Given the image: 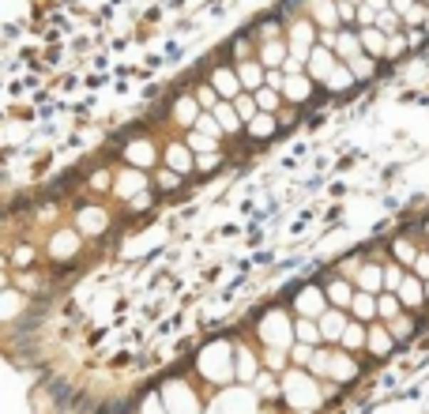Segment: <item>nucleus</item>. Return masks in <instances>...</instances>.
Wrapping results in <instances>:
<instances>
[{
    "label": "nucleus",
    "instance_id": "1",
    "mask_svg": "<svg viewBox=\"0 0 429 414\" xmlns=\"http://www.w3.org/2000/svg\"><path fill=\"white\" fill-rule=\"evenodd\" d=\"M320 46V31L313 19H301V23H290V57H298L309 64L313 49Z\"/></svg>",
    "mask_w": 429,
    "mask_h": 414
},
{
    "label": "nucleus",
    "instance_id": "2",
    "mask_svg": "<svg viewBox=\"0 0 429 414\" xmlns=\"http://www.w3.org/2000/svg\"><path fill=\"white\" fill-rule=\"evenodd\" d=\"M230 346L226 343H214V346H207L204 354H200V373L204 377H211V381H230Z\"/></svg>",
    "mask_w": 429,
    "mask_h": 414
},
{
    "label": "nucleus",
    "instance_id": "3",
    "mask_svg": "<svg viewBox=\"0 0 429 414\" xmlns=\"http://www.w3.org/2000/svg\"><path fill=\"white\" fill-rule=\"evenodd\" d=\"M339 68V57H335V49H328V46H316L313 49V57H309V79H316V83H328V76Z\"/></svg>",
    "mask_w": 429,
    "mask_h": 414
},
{
    "label": "nucleus",
    "instance_id": "4",
    "mask_svg": "<svg viewBox=\"0 0 429 414\" xmlns=\"http://www.w3.org/2000/svg\"><path fill=\"white\" fill-rule=\"evenodd\" d=\"M286 395H290L294 407H313L316 403V388H313V381L305 377V373H290L286 377Z\"/></svg>",
    "mask_w": 429,
    "mask_h": 414
},
{
    "label": "nucleus",
    "instance_id": "5",
    "mask_svg": "<svg viewBox=\"0 0 429 414\" xmlns=\"http://www.w3.org/2000/svg\"><path fill=\"white\" fill-rule=\"evenodd\" d=\"M260 336H264L267 346H286V339H290L286 316H283V313H267V316L260 320Z\"/></svg>",
    "mask_w": 429,
    "mask_h": 414
},
{
    "label": "nucleus",
    "instance_id": "6",
    "mask_svg": "<svg viewBox=\"0 0 429 414\" xmlns=\"http://www.w3.org/2000/svg\"><path fill=\"white\" fill-rule=\"evenodd\" d=\"M237 79H241V87H245L249 95H257V90H264V83H267V68L260 61H237Z\"/></svg>",
    "mask_w": 429,
    "mask_h": 414
},
{
    "label": "nucleus",
    "instance_id": "7",
    "mask_svg": "<svg viewBox=\"0 0 429 414\" xmlns=\"http://www.w3.org/2000/svg\"><path fill=\"white\" fill-rule=\"evenodd\" d=\"M309 16L320 31H335L339 26V0H309Z\"/></svg>",
    "mask_w": 429,
    "mask_h": 414
},
{
    "label": "nucleus",
    "instance_id": "8",
    "mask_svg": "<svg viewBox=\"0 0 429 414\" xmlns=\"http://www.w3.org/2000/svg\"><path fill=\"white\" fill-rule=\"evenodd\" d=\"M211 87L219 90L222 102H234L241 95V79H237V68H214L211 76Z\"/></svg>",
    "mask_w": 429,
    "mask_h": 414
},
{
    "label": "nucleus",
    "instance_id": "9",
    "mask_svg": "<svg viewBox=\"0 0 429 414\" xmlns=\"http://www.w3.org/2000/svg\"><path fill=\"white\" fill-rule=\"evenodd\" d=\"M166 166L177 170V173H192V170H196L192 147H189V143H170V147H166Z\"/></svg>",
    "mask_w": 429,
    "mask_h": 414
},
{
    "label": "nucleus",
    "instance_id": "10",
    "mask_svg": "<svg viewBox=\"0 0 429 414\" xmlns=\"http://www.w3.org/2000/svg\"><path fill=\"white\" fill-rule=\"evenodd\" d=\"M286 61H290V42H279V38H275V42H264L260 46V64H264L267 72L283 68Z\"/></svg>",
    "mask_w": 429,
    "mask_h": 414
},
{
    "label": "nucleus",
    "instance_id": "11",
    "mask_svg": "<svg viewBox=\"0 0 429 414\" xmlns=\"http://www.w3.org/2000/svg\"><path fill=\"white\" fill-rule=\"evenodd\" d=\"M200 117H204V110H200L196 98H185V95H181L177 102H173V121H177L181 128H196Z\"/></svg>",
    "mask_w": 429,
    "mask_h": 414
},
{
    "label": "nucleus",
    "instance_id": "12",
    "mask_svg": "<svg viewBox=\"0 0 429 414\" xmlns=\"http://www.w3.org/2000/svg\"><path fill=\"white\" fill-rule=\"evenodd\" d=\"M125 155H128V162L136 166V170L155 166V158H158V151H155V143H151V140H132V143L125 147Z\"/></svg>",
    "mask_w": 429,
    "mask_h": 414
},
{
    "label": "nucleus",
    "instance_id": "13",
    "mask_svg": "<svg viewBox=\"0 0 429 414\" xmlns=\"http://www.w3.org/2000/svg\"><path fill=\"white\" fill-rule=\"evenodd\" d=\"M392 8L399 11V19H403V26H422L429 19V11L422 0H392Z\"/></svg>",
    "mask_w": 429,
    "mask_h": 414
},
{
    "label": "nucleus",
    "instance_id": "14",
    "mask_svg": "<svg viewBox=\"0 0 429 414\" xmlns=\"http://www.w3.org/2000/svg\"><path fill=\"white\" fill-rule=\"evenodd\" d=\"M309 95H313V79H309V72L305 76H286V87H283V98L286 102H309Z\"/></svg>",
    "mask_w": 429,
    "mask_h": 414
},
{
    "label": "nucleus",
    "instance_id": "15",
    "mask_svg": "<svg viewBox=\"0 0 429 414\" xmlns=\"http://www.w3.org/2000/svg\"><path fill=\"white\" fill-rule=\"evenodd\" d=\"M361 34H354V31H339V42H335V57H339L343 64H351L354 57H361Z\"/></svg>",
    "mask_w": 429,
    "mask_h": 414
},
{
    "label": "nucleus",
    "instance_id": "16",
    "mask_svg": "<svg viewBox=\"0 0 429 414\" xmlns=\"http://www.w3.org/2000/svg\"><path fill=\"white\" fill-rule=\"evenodd\" d=\"M294 305H298L301 316H324V294L313 290V286H305L298 298H294Z\"/></svg>",
    "mask_w": 429,
    "mask_h": 414
},
{
    "label": "nucleus",
    "instance_id": "17",
    "mask_svg": "<svg viewBox=\"0 0 429 414\" xmlns=\"http://www.w3.org/2000/svg\"><path fill=\"white\" fill-rule=\"evenodd\" d=\"M361 34V49L369 53V57H388V34L377 31V26H366V31H358Z\"/></svg>",
    "mask_w": 429,
    "mask_h": 414
},
{
    "label": "nucleus",
    "instance_id": "18",
    "mask_svg": "<svg viewBox=\"0 0 429 414\" xmlns=\"http://www.w3.org/2000/svg\"><path fill=\"white\" fill-rule=\"evenodd\" d=\"M346 328H351V324H346V316H343L339 309H331V313L320 316V331H324V339H328V343L343 339V336H346Z\"/></svg>",
    "mask_w": 429,
    "mask_h": 414
},
{
    "label": "nucleus",
    "instance_id": "19",
    "mask_svg": "<svg viewBox=\"0 0 429 414\" xmlns=\"http://www.w3.org/2000/svg\"><path fill=\"white\" fill-rule=\"evenodd\" d=\"M113 189H117L120 196H140V192L147 189V177H143L140 170H125V173L113 181Z\"/></svg>",
    "mask_w": 429,
    "mask_h": 414
},
{
    "label": "nucleus",
    "instance_id": "20",
    "mask_svg": "<svg viewBox=\"0 0 429 414\" xmlns=\"http://www.w3.org/2000/svg\"><path fill=\"white\" fill-rule=\"evenodd\" d=\"M105 230V211L102 207H83L79 211V234H102Z\"/></svg>",
    "mask_w": 429,
    "mask_h": 414
},
{
    "label": "nucleus",
    "instance_id": "21",
    "mask_svg": "<svg viewBox=\"0 0 429 414\" xmlns=\"http://www.w3.org/2000/svg\"><path fill=\"white\" fill-rule=\"evenodd\" d=\"M354 83H358V79H354V72H351V64H343V61H339V68L328 76V83H324V87L335 90V95H343V90H351Z\"/></svg>",
    "mask_w": 429,
    "mask_h": 414
},
{
    "label": "nucleus",
    "instance_id": "22",
    "mask_svg": "<svg viewBox=\"0 0 429 414\" xmlns=\"http://www.w3.org/2000/svg\"><path fill=\"white\" fill-rule=\"evenodd\" d=\"M328 298H331L335 309H343V305H354V290H351L346 279H335V283H328Z\"/></svg>",
    "mask_w": 429,
    "mask_h": 414
},
{
    "label": "nucleus",
    "instance_id": "23",
    "mask_svg": "<svg viewBox=\"0 0 429 414\" xmlns=\"http://www.w3.org/2000/svg\"><path fill=\"white\" fill-rule=\"evenodd\" d=\"M275 128H279V121L272 113H260V117H252L249 121V136L252 140H267V136H275Z\"/></svg>",
    "mask_w": 429,
    "mask_h": 414
},
{
    "label": "nucleus",
    "instance_id": "24",
    "mask_svg": "<svg viewBox=\"0 0 429 414\" xmlns=\"http://www.w3.org/2000/svg\"><path fill=\"white\" fill-rule=\"evenodd\" d=\"M214 117H219V125H222V132H237L241 125V117H237V110H234V102H219L214 105Z\"/></svg>",
    "mask_w": 429,
    "mask_h": 414
},
{
    "label": "nucleus",
    "instance_id": "25",
    "mask_svg": "<svg viewBox=\"0 0 429 414\" xmlns=\"http://www.w3.org/2000/svg\"><path fill=\"white\" fill-rule=\"evenodd\" d=\"M294 336H298L305 346H313V343H320V339H324V331H320V324H313V320H298V324H294Z\"/></svg>",
    "mask_w": 429,
    "mask_h": 414
},
{
    "label": "nucleus",
    "instance_id": "26",
    "mask_svg": "<svg viewBox=\"0 0 429 414\" xmlns=\"http://www.w3.org/2000/svg\"><path fill=\"white\" fill-rule=\"evenodd\" d=\"M377 31H384L388 38H392V34H403V19H399L396 8H388V11H381V16H377Z\"/></svg>",
    "mask_w": 429,
    "mask_h": 414
},
{
    "label": "nucleus",
    "instance_id": "27",
    "mask_svg": "<svg viewBox=\"0 0 429 414\" xmlns=\"http://www.w3.org/2000/svg\"><path fill=\"white\" fill-rule=\"evenodd\" d=\"M234 110H237V117L241 121H252V117H260V105H257V95H237L234 98Z\"/></svg>",
    "mask_w": 429,
    "mask_h": 414
},
{
    "label": "nucleus",
    "instance_id": "28",
    "mask_svg": "<svg viewBox=\"0 0 429 414\" xmlns=\"http://www.w3.org/2000/svg\"><path fill=\"white\" fill-rule=\"evenodd\" d=\"M422 279H403V286H399V301L403 305H422Z\"/></svg>",
    "mask_w": 429,
    "mask_h": 414
},
{
    "label": "nucleus",
    "instance_id": "29",
    "mask_svg": "<svg viewBox=\"0 0 429 414\" xmlns=\"http://www.w3.org/2000/svg\"><path fill=\"white\" fill-rule=\"evenodd\" d=\"M166 399H170V403H173V414H181L177 407H185V410H196V399L189 395V392H185V388H177V384H170V388H166Z\"/></svg>",
    "mask_w": 429,
    "mask_h": 414
},
{
    "label": "nucleus",
    "instance_id": "30",
    "mask_svg": "<svg viewBox=\"0 0 429 414\" xmlns=\"http://www.w3.org/2000/svg\"><path fill=\"white\" fill-rule=\"evenodd\" d=\"M76 245H79V237L72 234V230H64V234H57V237H53V257H72V252H76Z\"/></svg>",
    "mask_w": 429,
    "mask_h": 414
},
{
    "label": "nucleus",
    "instance_id": "31",
    "mask_svg": "<svg viewBox=\"0 0 429 414\" xmlns=\"http://www.w3.org/2000/svg\"><path fill=\"white\" fill-rule=\"evenodd\" d=\"M354 313H358L361 320H369L373 313H381V305H377V298H373V294L358 290V294H354Z\"/></svg>",
    "mask_w": 429,
    "mask_h": 414
},
{
    "label": "nucleus",
    "instance_id": "32",
    "mask_svg": "<svg viewBox=\"0 0 429 414\" xmlns=\"http://www.w3.org/2000/svg\"><path fill=\"white\" fill-rule=\"evenodd\" d=\"M279 102H283V90H275V87L257 90V105H260V113H275V110H279Z\"/></svg>",
    "mask_w": 429,
    "mask_h": 414
},
{
    "label": "nucleus",
    "instance_id": "33",
    "mask_svg": "<svg viewBox=\"0 0 429 414\" xmlns=\"http://www.w3.org/2000/svg\"><path fill=\"white\" fill-rule=\"evenodd\" d=\"M234 373H237L241 381H252V377H257V362H252V354L245 351V346H241V351H237V362H234Z\"/></svg>",
    "mask_w": 429,
    "mask_h": 414
},
{
    "label": "nucleus",
    "instance_id": "34",
    "mask_svg": "<svg viewBox=\"0 0 429 414\" xmlns=\"http://www.w3.org/2000/svg\"><path fill=\"white\" fill-rule=\"evenodd\" d=\"M192 132H204L207 140H214V143H219V136H222V125H219V117H214V113H204V117L196 121V128H192Z\"/></svg>",
    "mask_w": 429,
    "mask_h": 414
},
{
    "label": "nucleus",
    "instance_id": "35",
    "mask_svg": "<svg viewBox=\"0 0 429 414\" xmlns=\"http://www.w3.org/2000/svg\"><path fill=\"white\" fill-rule=\"evenodd\" d=\"M196 102H200V110H204V113H214V105H219L222 98H219V90H214L211 83H204L196 90Z\"/></svg>",
    "mask_w": 429,
    "mask_h": 414
},
{
    "label": "nucleus",
    "instance_id": "36",
    "mask_svg": "<svg viewBox=\"0 0 429 414\" xmlns=\"http://www.w3.org/2000/svg\"><path fill=\"white\" fill-rule=\"evenodd\" d=\"M351 72H354V79H373L377 64H373L369 53H361V57H354V61H351Z\"/></svg>",
    "mask_w": 429,
    "mask_h": 414
},
{
    "label": "nucleus",
    "instance_id": "37",
    "mask_svg": "<svg viewBox=\"0 0 429 414\" xmlns=\"http://www.w3.org/2000/svg\"><path fill=\"white\" fill-rule=\"evenodd\" d=\"M358 283H361V290H366V294H373V290H381L384 271H381V268H361V279H358Z\"/></svg>",
    "mask_w": 429,
    "mask_h": 414
},
{
    "label": "nucleus",
    "instance_id": "38",
    "mask_svg": "<svg viewBox=\"0 0 429 414\" xmlns=\"http://www.w3.org/2000/svg\"><path fill=\"white\" fill-rule=\"evenodd\" d=\"M369 346H373V351H377V354H384L388 346H392V331H388V328H377V331H369Z\"/></svg>",
    "mask_w": 429,
    "mask_h": 414
},
{
    "label": "nucleus",
    "instance_id": "39",
    "mask_svg": "<svg viewBox=\"0 0 429 414\" xmlns=\"http://www.w3.org/2000/svg\"><path fill=\"white\" fill-rule=\"evenodd\" d=\"M366 339H369V331L361 328V324H351V328H346V336H343V343L351 346V351H358V346L366 343Z\"/></svg>",
    "mask_w": 429,
    "mask_h": 414
},
{
    "label": "nucleus",
    "instance_id": "40",
    "mask_svg": "<svg viewBox=\"0 0 429 414\" xmlns=\"http://www.w3.org/2000/svg\"><path fill=\"white\" fill-rule=\"evenodd\" d=\"M189 147H192L196 155H211V151H214V140H207L204 132H192V136H189Z\"/></svg>",
    "mask_w": 429,
    "mask_h": 414
},
{
    "label": "nucleus",
    "instance_id": "41",
    "mask_svg": "<svg viewBox=\"0 0 429 414\" xmlns=\"http://www.w3.org/2000/svg\"><path fill=\"white\" fill-rule=\"evenodd\" d=\"M331 377H339V381L354 377V362H351V358H335V362H331Z\"/></svg>",
    "mask_w": 429,
    "mask_h": 414
},
{
    "label": "nucleus",
    "instance_id": "42",
    "mask_svg": "<svg viewBox=\"0 0 429 414\" xmlns=\"http://www.w3.org/2000/svg\"><path fill=\"white\" fill-rule=\"evenodd\" d=\"M384 286H388V290H399V286H403V271H399V264H388V268H384Z\"/></svg>",
    "mask_w": 429,
    "mask_h": 414
},
{
    "label": "nucleus",
    "instance_id": "43",
    "mask_svg": "<svg viewBox=\"0 0 429 414\" xmlns=\"http://www.w3.org/2000/svg\"><path fill=\"white\" fill-rule=\"evenodd\" d=\"M388 331H392V339H407L414 328H410V320H407V316H396L392 324H388Z\"/></svg>",
    "mask_w": 429,
    "mask_h": 414
},
{
    "label": "nucleus",
    "instance_id": "44",
    "mask_svg": "<svg viewBox=\"0 0 429 414\" xmlns=\"http://www.w3.org/2000/svg\"><path fill=\"white\" fill-rule=\"evenodd\" d=\"M407 46H410V38H403V34H392V38H388V57H403V53H407Z\"/></svg>",
    "mask_w": 429,
    "mask_h": 414
},
{
    "label": "nucleus",
    "instance_id": "45",
    "mask_svg": "<svg viewBox=\"0 0 429 414\" xmlns=\"http://www.w3.org/2000/svg\"><path fill=\"white\" fill-rule=\"evenodd\" d=\"M177 185H181V173L177 170H158V189H177Z\"/></svg>",
    "mask_w": 429,
    "mask_h": 414
},
{
    "label": "nucleus",
    "instance_id": "46",
    "mask_svg": "<svg viewBox=\"0 0 429 414\" xmlns=\"http://www.w3.org/2000/svg\"><path fill=\"white\" fill-rule=\"evenodd\" d=\"M377 305H381V316L396 320V316H399V305H403V301H399V298H381Z\"/></svg>",
    "mask_w": 429,
    "mask_h": 414
},
{
    "label": "nucleus",
    "instance_id": "47",
    "mask_svg": "<svg viewBox=\"0 0 429 414\" xmlns=\"http://www.w3.org/2000/svg\"><path fill=\"white\" fill-rule=\"evenodd\" d=\"M339 23H358V4H351V0H339Z\"/></svg>",
    "mask_w": 429,
    "mask_h": 414
},
{
    "label": "nucleus",
    "instance_id": "48",
    "mask_svg": "<svg viewBox=\"0 0 429 414\" xmlns=\"http://www.w3.org/2000/svg\"><path fill=\"white\" fill-rule=\"evenodd\" d=\"M396 257H399V260H407L410 268H414V260H418V252H414V245H410V242H396Z\"/></svg>",
    "mask_w": 429,
    "mask_h": 414
},
{
    "label": "nucleus",
    "instance_id": "49",
    "mask_svg": "<svg viewBox=\"0 0 429 414\" xmlns=\"http://www.w3.org/2000/svg\"><path fill=\"white\" fill-rule=\"evenodd\" d=\"M358 26H361V31H366V26H377V11H373L369 4L358 8Z\"/></svg>",
    "mask_w": 429,
    "mask_h": 414
},
{
    "label": "nucleus",
    "instance_id": "50",
    "mask_svg": "<svg viewBox=\"0 0 429 414\" xmlns=\"http://www.w3.org/2000/svg\"><path fill=\"white\" fill-rule=\"evenodd\" d=\"M414 275H418L422 283H429V252H418V260H414Z\"/></svg>",
    "mask_w": 429,
    "mask_h": 414
},
{
    "label": "nucleus",
    "instance_id": "51",
    "mask_svg": "<svg viewBox=\"0 0 429 414\" xmlns=\"http://www.w3.org/2000/svg\"><path fill=\"white\" fill-rule=\"evenodd\" d=\"M331 362H335V358H328V354H320V351H316L309 366H313L316 373H331Z\"/></svg>",
    "mask_w": 429,
    "mask_h": 414
},
{
    "label": "nucleus",
    "instance_id": "52",
    "mask_svg": "<svg viewBox=\"0 0 429 414\" xmlns=\"http://www.w3.org/2000/svg\"><path fill=\"white\" fill-rule=\"evenodd\" d=\"M219 166V151H211V155H196V170H214Z\"/></svg>",
    "mask_w": 429,
    "mask_h": 414
},
{
    "label": "nucleus",
    "instance_id": "53",
    "mask_svg": "<svg viewBox=\"0 0 429 414\" xmlns=\"http://www.w3.org/2000/svg\"><path fill=\"white\" fill-rule=\"evenodd\" d=\"M267 366L272 369H283L286 362H283V351H279V346H272V351H267Z\"/></svg>",
    "mask_w": 429,
    "mask_h": 414
},
{
    "label": "nucleus",
    "instance_id": "54",
    "mask_svg": "<svg viewBox=\"0 0 429 414\" xmlns=\"http://www.w3.org/2000/svg\"><path fill=\"white\" fill-rule=\"evenodd\" d=\"M26 260H34V249H16V264H19V268H26Z\"/></svg>",
    "mask_w": 429,
    "mask_h": 414
},
{
    "label": "nucleus",
    "instance_id": "55",
    "mask_svg": "<svg viewBox=\"0 0 429 414\" xmlns=\"http://www.w3.org/2000/svg\"><path fill=\"white\" fill-rule=\"evenodd\" d=\"M147 204H151V196H147V192H140V196H132V211H143Z\"/></svg>",
    "mask_w": 429,
    "mask_h": 414
},
{
    "label": "nucleus",
    "instance_id": "56",
    "mask_svg": "<svg viewBox=\"0 0 429 414\" xmlns=\"http://www.w3.org/2000/svg\"><path fill=\"white\" fill-rule=\"evenodd\" d=\"M366 4H369V8L381 16V11H388V8H392V0H366Z\"/></svg>",
    "mask_w": 429,
    "mask_h": 414
},
{
    "label": "nucleus",
    "instance_id": "57",
    "mask_svg": "<svg viewBox=\"0 0 429 414\" xmlns=\"http://www.w3.org/2000/svg\"><path fill=\"white\" fill-rule=\"evenodd\" d=\"M234 53H237V61H249V42H237Z\"/></svg>",
    "mask_w": 429,
    "mask_h": 414
},
{
    "label": "nucleus",
    "instance_id": "58",
    "mask_svg": "<svg viewBox=\"0 0 429 414\" xmlns=\"http://www.w3.org/2000/svg\"><path fill=\"white\" fill-rule=\"evenodd\" d=\"M95 189H110V173H95Z\"/></svg>",
    "mask_w": 429,
    "mask_h": 414
},
{
    "label": "nucleus",
    "instance_id": "59",
    "mask_svg": "<svg viewBox=\"0 0 429 414\" xmlns=\"http://www.w3.org/2000/svg\"><path fill=\"white\" fill-rule=\"evenodd\" d=\"M351 4H358V8H361V4H366V0H351Z\"/></svg>",
    "mask_w": 429,
    "mask_h": 414
},
{
    "label": "nucleus",
    "instance_id": "60",
    "mask_svg": "<svg viewBox=\"0 0 429 414\" xmlns=\"http://www.w3.org/2000/svg\"><path fill=\"white\" fill-rule=\"evenodd\" d=\"M425 298H429V283H425Z\"/></svg>",
    "mask_w": 429,
    "mask_h": 414
},
{
    "label": "nucleus",
    "instance_id": "61",
    "mask_svg": "<svg viewBox=\"0 0 429 414\" xmlns=\"http://www.w3.org/2000/svg\"><path fill=\"white\" fill-rule=\"evenodd\" d=\"M425 31H429V19H425Z\"/></svg>",
    "mask_w": 429,
    "mask_h": 414
},
{
    "label": "nucleus",
    "instance_id": "62",
    "mask_svg": "<svg viewBox=\"0 0 429 414\" xmlns=\"http://www.w3.org/2000/svg\"><path fill=\"white\" fill-rule=\"evenodd\" d=\"M425 234H429V226H425Z\"/></svg>",
    "mask_w": 429,
    "mask_h": 414
},
{
    "label": "nucleus",
    "instance_id": "63",
    "mask_svg": "<svg viewBox=\"0 0 429 414\" xmlns=\"http://www.w3.org/2000/svg\"><path fill=\"white\" fill-rule=\"evenodd\" d=\"M425 8H429V0H425Z\"/></svg>",
    "mask_w": 429,
    "mask_h": 414
},
{
    "label": "nucleus",
    "instance_id": "64",
    "mask_svg": "<svg viewBox=\"0 0 429 414\" xmlns=\"http://www.w3.org/2000/svg\"><path fill=\"white\" fill-rule=\"evenodd\" d=\"M422 4H425V0H422Z\"/></svg>",
    "mask_w": 429,
    "mask_h": 414
}]
</instances>
